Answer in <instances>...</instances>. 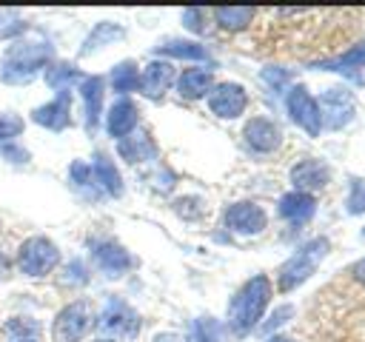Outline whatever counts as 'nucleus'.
<instances>
[{
	"label": "nucleus",
	"instance_id": "27",
	"mask_svg": "<svg viewBox=\"0 0 365 342\" xmlns=\"http://www.w3.org/2000/svg\"><path fill=\"white\" fill-rule=\"evenodd\" d=\"M77 77H80V71H77L74 66H68V63L48 66V71H46V83H48L51 88H57V91H66Z\"/></svg>",
	"mask_w": 365,
	"mask_h": 342
},
{
	"label": "nucleus",
	"instance_id": "25",
	"mask_svg": "<svg viewBox=\"0 0 365 342\" xmlns=\"http://www.w3.org/2000/svg\"><path fill=\"white\" fill-rule=\"evenodd\" d=\"M157 54H168V57H180V60H208V51L197 43H182V40H171L157 46Z\"/></svg>",
	"mask_w": 365,
	"mask_h": 342
},
{
	"label": "nucleus",
	"instance_id": "37",
	"mask_svg": "<svg viewBox=\"0 0 365 342\" xmlns=\"http://www.w3.org/2000/svg\"><path fill=\"white\" fill-rule=\"evenodd\" d=\"M9 17H11V14H3V11H0V37H11V34H20V31H23V28H11V26H6L3 20H9Z\"/></svg>",
	"mask_w": 365,
	"mask_h": 342
},
{
	"label": "nucleus",
	"instance_id": "33",
	"mask_svg": "<svg viewBox=\"0 0 365 342\" xmlns=\"http://www.w3.org/2000/svg\"><path fill=\"white\" fill-rule=\"evenodd\" d=\"M200 17H202V9H185V11H182V20H185V26H188L191 31H202Z\"/></svg>",
	"mask_w": 365,
	"mask_h": 342
},
{
	"label": "nucleus",
	"instance_id": "30",
	"mask_svg": "<svg viewBox=\"0 0 365 342\" xmlns=\"http://www.w3.org/2000/svg\"><path fill=\"white\" fill-rule=\"evenodd\" d=\"M23 131V120L17 114H0V140H11Z\"/></svg>",
	"mask_w": 365,
	"mask_h": 342
},
{
	"label": "nucleus",
	"instance_id": "15",
	"mask_svg": "<svg viewBox=\"0 0 365 342\" xmlns=\"http://www.w3.org/2000/svg\"><path fill=\"white\" fill-rule=\"evenodd\" d=\"M171 80H174V66L165 63V60H151L140 74V88H143L145 97L157 100V97H163L168 91Z\"/></svg>",
	"mask_w": 365,
	"mask_h": 342
},
{
	"label": "nucleus",
	"instance_id": "12",
	"mask_svg": "<svg viewBox=\"0 0 365 342\" xmlns=\"http://www.w3.org/2000/svg\"><path fill=\"white\" fill-rule=\"evenodd\" d=\"M91 256H94L97 268H100L103 274H108V276H120V274H125V271L134 265L131 254H128L123 245L111 242V239L94 242V245H91Z\"/></svg>",
	"mask_w": 365,
	"mask_h": 342
},
{
	"label": "nucleus",
	"instance_id": "26",
	"mask_svg": "<svg viewBox=\"0 0 365 342\" xmlns=\"http://www.w3.org/2000/svg\"><path fill=\"white\" fill-rule=\"evenodd\" d=\"M111 86H114V91H120V94L140 88V71H137V66H134L131 60L114 66V71H111Z\"/></svg>",
	"mask_w": 365,
	"mask_h": 342
},
{
	"label": "nucleus",
	"instance_id": "11",
	"mask_svg": "<svg viewBox=\"0 0 365 342\" xmlns=\"http://www.w3.org/2000/svg\"><path fill=\"white\" fill-rule=\"evenodd\" d=\"M268 217L257 202H234L225 208V225L237 234H259Z\"/></svg>",
	"mask_w": 365,
	"mask_h": 342
},
{
	"label": "nucleus",
	"instance_id": "38",
	"mask_svg": "<svg viewBox=\"0 0 365 342\" xmlns=\"http://www.w3.org/2000/svg\"><path fill=\"white\" fill-rule=\"evenodd\" d=\"M351 274H354V279H356V282L365 288V256H362V259H359V262L351 268Z\"/></svg>",
	"mask_w": 365,
	"mask_h": 342
},
{
	"label": "nucleus",
	"instance_id": "21",
	"mask_svg": "<svg viewBox=\"0 0 365 342\" xmlns=\"http://www.w3.org/2000/svg\"><path fill=\"white\" fill-rule=\"evenodd\" d=\"M117 148H120V157L128 160V162H143V160H151L157 154V148H154V142H151V137L145 131L123 137Z\"/></svg>",
	"mask_w": 365,
	"mask_h": 342
},
{
	"label": "nucleus",
	"instance_id": "22",
	"mask_svg": "<svg viewBox=\"0 0 365 342\" xmlns=\"http://www.w3.org/2000/svg\"><path fill=\"white\" fill-rule=\"evenodd\" d=\"M254 17H257V9H248V6H220V9H214L217 26L225 28V31H240V28L251 26Z\"/></svg>",
	"mask_w": 365,
	"mask_h": 342
},
{
	"label": "nucleus",
	"instance_id": "9",
	"mask_svg": "<svg viewBox=\"0 0 365 342\" xmlns=\"http://www.w3.org/2000/svg\"><path fill=\"white\" fill-rule=\"evenodd\" d=\"M248 105V94L240 83H220L211 88V97H208V108L222 117V120H234L245 111Z\"/></svg>",
	"mask_w": 365,
	"mask_h": 342
},
{
	"label": "nucleus",
	"instance_id": "6",
	"mask_svg": "<svg viewBox=\"0 0 365 342\" xmlns=\"http://www.w3.org/2000/svg\"><path fill=\"white\" fill-rule=\"evenodd\" d=\"M285 108L291 114V120L311 137H319L322 131V120H319V108H317V100L308 94L305 86H294L285 97Z\"/></svg>",
	"mask_w": 365,
	"mask_h": 342
},
{
	"label": "nucleus",
	"instance_id": "42",
	"mask_svg": "<svg viewBox=\"0 0 365 342\" xmlns=\"http://www.w3.org/2000/svg\"><path fill=\"white\" fill-rule=\"evenodd\" d=\"M97 342H111V339H97Z\"/></svg>",
	"mask_w": 365,
	"mask_h": 342
},
{
	"label": "nucleus",
	"instance_id": "31",
	"mask_svg": "<svg viewBox=\"0 0 365 342\" xmlns=\"http://www.w3.org/2000/svg\"><path fill=\"white\" fill-rule=\"evenodd\" d=\"M194 336H197V342H214L217 339V325L208 322V319H197L194 322Z\"/></svg>",
	"mask_w": 365,
	"mask_h": 342
},
{
	"label": "nucleus",
	"instance_id": "13",
	"mask_svg": "<svg viewBox=\"0 0 365 342\" xmlns=\"http://www.w3.org/2000/svg\"><path fill=\"white\" fill-rule=\"evenodd\" d=\"M331 180V168L319 160H302L291 168V182L297 191L302 194H311V191H322Z\"/></svg>",
	"mask_w": 365,
	"mask_h": 342
},
{
	"label": "nucleus",
	"instance_id": "24",
	"mask_svg": "<svg viewBox=\"0 0 365 342\" xmlns=\"http://www.w3.org/2000/svg\"><path fill=\"white\" fill-rule=\"evenodd\" d=\"M125 31L117 26V23H97L94 26V31L86 37V43H83V48H80V54H91L94 48H103L106 43H111V40H120Z\"/></svg>",
	"mask_w": 365,
	"mask_h": 342
},
{
	"label": "nucleus",
	"instance_id": "29",
	"mask_svg": "<svg viewBox=\"0 0 365 342\" xmlns=\"http://www.w3.org/2000/svg\"><path fill=\"white\" fill-rule=\"evenodd\" d=\"M68 174H71V182H74L77 188H94V185H97V182H94V174H91V165L71 162Z\"/></svg>",
	"mask_w": 365,
	"mask_h": 342
},
{
	"label": "nucleus",
	"instance_id": "5",
	"mask_svg": "<svg viewBox=\"0 0 365 342\" xmlns=\"http://www.w3.org/2000/svg\"><path fill=\"white\" fill-rule=\"evenodd\" d=\"M60 262V251L51 239L46 237H31L20 245V254H17V268L29 276H43L48 274L54 265Z\"/></svg>",
	"mask_w": 365,
	"mask_h": 342
},
{
	"label": "nucleus",
	"instance_id": "36",
	"mask_svg": "<svg viewBox=\"0 0 365 342\" xmlns=\"http://www.w3.org/2000/svg\"><path fill=\"white\" fill-rule=\"evenodd\" d=\"M262 77H265L277 91H279V88H282V83H285V71H271V68H265V71H262Z\"/></svg>",
	"mask_w": 365,
	"mask_h": 342
},
{
	"label": "nucleus",
	"instance_id": "39",
	"mask_svg": "<svg viewBox=\"0 0 365 342\" xmlns=\"http://www.w3.org/2000/svg\"><path fill=\"white\" fill-rule=\"evenodd\" d=\"M154 342H185L182 336H177V333H160Z\"/></svg>",
	"mask_w": 365,
	"mask_h": 342
},
{
	"label": "nucleus",
	"instance_id": "28",
	"mask_svg": "<svg viewBox=\"0 0 365 342\" xmlns=\"http://www.w3.org/2000/svg\"><path fill=\"white\" fill-rule=\"evenodd\" d=\"M348 214H362L365 211V182L351 180V194H348Z\"/></svg>",
	"mask_w": 365,
	"mask_h": 342
},
{
	"label": "nucleus",
	"instance_id": "34",
	"mask_svg": "<svg viewBox=\"0 0 365 342\" xmlns=\"http://www.w3.org/2000/svg\"><path fill=\"white\" fill-rule=\"evenodd\" d=\"M6 331L9 333H37V322H26V319H11L9 325H6Z\"/></svg>",
	"mask_w": 365,
	"mask_h": 342
},
{
	"label": "nucleus",
	"instance_id": "20",
	"mask_svg": "<svg viewBox=\"0 0 365 342\" xmlns=\"http://www.w3.org/2000/svg\"><path fill=\"white\" fill-rule=\"evenodd\" d=\"M211 86H214V77L205 68H185L177 80V91L185 100H200L205 91H211Z\"/></svg>",
	"mask_w": 365,
	"mask_h": 342
},
{
	"label": "nucleus",
	"instance_id": "18",
	"mask_svg": "<svg viewBox=\"0 0 365 342\" xmlns=\"http://www.w3.org/2000/svg\"><path fill=\"white\" fill-rule=\"evenodd\" d=\"M83 103H86V128L94 134L97 120H100V108H103V77H86L80 86Z\"/></svg>",
	"mask_w": 365,
	"mask_h": 342
},
{
	"label": "nucleus",
	"instance_id": "32",
	"mask_svg": "<svg viewBox=\"0 0 365 342\" xmlns=\"http://www.w3.org/2000/svg\"><path fill=\"white\" fill-rule=\"evenodd\" d=\"M291 314H294V308H291V305H282V308H277V311L271 314V319H268V322L262 325V331H271V328L282 325V322H285V319H288Z\"/></svg>",
	"mask_w": 365,
	"mask_h": 342
},
{
	"label": "nucleus",
	"instance_id": "8",
	"mask_svg": "<svg viewBox=\"0 0 365 342\" xmlns=\"http://www.w3.org/2000/svg\"><path fill=\"white\" fill-rule=\"evenodd\" d=\"M97 325H100L103 333H111L114 339H134L140 333V316L120 299H111L106 305V311L100 314Z\"/></svg>",
	"mask_w": 365,
	"mask_h": 342
},
{
	"label": "nucleus",
	"instance_id": "14",
	"mask_svg": "<svg viewBox=\"0 0 365 342\" xmlns=\"http://www.w3.org/2000/svg\"><path fill=\"white\" fill-rule=\"evenodd\" d=\"M68 114H71V94H68V91H60L51 103L34 108V111H31V120H34L37 125H43V128L60 131V128L68 125V120H71Z\"/></svg>",
	"mask_w": 365,
	"mask_h": 342
},
{
	"label": "nucleus",
	"instance_id": "23",
	"mask_svg": "<svg viewBox=\"0 0 365 342\" xmlns=\"http://www.w3.org/2000/svg\"><path fill=\"white\" fill-rule=\"evenodd\" d=\"M317 68H325V71H354V68H365V43L348 48V51L339 54V57H331V60L317 63Z\"/></svg>",
	"mask_w": 365,
	"mask_h": 342
},
{
	"label": "nucleus",
	"instance_id": "1",
	"mask_svg": "<svg viewBox=\"0 0 365 342\" xmlns=\"http://www.w3.org/2000/svg\"><path fill=\"white\" fill-rule=\"evenodd\" d=\"M268 299H271V282H268V276H262V274L251 276L234 294V299L228 305V328L237 336L248 333L257 325V319L262 316V311L268 308Z\"/></svg>",
	"mask_w": 365,
	"mask_h": 342
},
{
	"label": "nucleus",
	"instance_id": "35",
	"mask_svg": "<svg viewBox=\"0 0 365 342\" xmlns=\"http://www.w3.org/2000/svg\"><path fill=\"white\" fill-rule=\"evenodd\" d=\"M0 154H3V157H11L14 162H26V160H29V154H26L23 148H17V145H3Z\"/></svg>",
	"mask_w": 365,
	"mask_h": 342
},
{
	"label": "nucleus",
	"instance_id": "3",
	"mask_svg": "<svg viewBox=\"0 0 365 342\" xmlns=\"http://www.w3.org/2000/svg\"><path fill=\"white\" fill-rule=\"evenodd\" d=\"M51 57V46L46 43H14L3 57V83H26L34 77L40 66Z\"/></svg>",
	"mask_w": 365,
	"mask_h": 342
},
{
	"label": "nucleus",
	"instance_id": "2",
	"mask_svg": "<svg viewBox=\"0 0 365 342\" xmlns=\"http://www.w3.org/2000/svg\"><path fill=\"white\" fill-rule=\"evenodd\" d=\"M328 248H331V245H328L325 237H317V239L305 242L294 256H288V259L282 262V268H279V274H277V288H279V291H294L297 285H302V282L317 271V265L325 259Z\"/></svg>",
	"mask_w": 365,
	"mask_h": 342
},
{
	"label": "nucleus",
	"instance_id": "40",
	"mask_svg": "<svg viewBox=\"0 0 365 342\" xmlns=\"http://www.w3.org/2000/svg\"><path fill=\"white\" fill-rule=\"evenodd\" d=\"M265 342H294V339H288V336H271V339H265Z\"/></svg>",
	"mask_w": 365,
	"mask_h": 342
},
{
	"label": "nucleus",
	"instance_id": "17",
	"mask_svg": "<svg viewBox=\"0 0 365 342\" xmlns=\"http://www.w3.org/2000/svg\"><path fill=\"white\" fill-rule=\"evenodd\" d=\"M277 211H279V217H282V219H288V222H294V225H302V222H308V219L314 217L317 202H314V197H311V194L291 191V194L279 197Z\"/></svg>",
	"mask_w": 365,
	"mask_h": 342
},
{
	"label": "nucleus",
	"instance_id": "41",
	"mask_svg": "<svg viewBox=\"0 0 365 342\" xmlns=\"http://www.w3.org/2000/svg\"><path fill=\"white\" fill-rule=\"evenodd\" d=\"M17 342H37V339H17Z\"/></svg>",
	"mask_w": 365,
	"mask_h": 342
},
{
	"label": "nucleus",
	"instance_id": "10",
	"mask_svg": "<svg viewBox=\"0 0 365 342\" xmlns=\"http://www.w3.org/2000/svg\"><path fill=\"white\" fill-rule=\"evenodd\" d=\"M242 137L248 142V148L259 151V154H268V151H277L279 142H282V131L274 120L268 117H251L242 128Z\"/></svg>",
	"mask_w": 365,
	"mask_h": 342
},
{
	"label": "nucleus",
	"instance_id": "19",
	"mask_svg": "<svg viewBox=\"0 0 365 342\" xmlns=\"http://www.w3.org/2000/svg\"><path fill=\"white\" fill-rule=\"evenodd\" d=\"M91 174H94V182L111 194V197H120L123 194V180H120V171L117 165L106 157V154H94V162H91Z\"/></svg>",
	"mask_w": 365,
	"mask_h": 342
},
{
	"label": "nucleus",
	"instance_id": "4",
	"mask_svg": "<svg viewBox=\"0 0 365 342\" xmlns=\"http://www.w3.org/2000/svg\"><path fill=\"white\" fill-rule=\"evenodd\" d=\"M91 322H94L91 302L77 299V302H68V305L54 316L51 333H54L57 342H80V339L86 336V331L91 328Z\"/></svg>",
	"mask_w": 365,
	"mask_h": 342
},
{
	"label": "nucleus",
	"instance_id": "7",
	"mask_svg": "<svg viewBox=\"0 0 365 342\" xmlns=\"http://www.w3.org/2000/svg\"><path fill=\"white\" fill-rule=\"evenodd\" d=\"M319 120L325 128H342L354 120V97L345 88H328L317 100Z\"/></svg>",
	"mask_w": 365,
	"mask_h": 342
},
{
	"label": "nucleus",
	"instance_id": "43",
	"mask_svg": "<svg viewBox=\"0 0 365 342\" xmlns=\"http://www.w3.org/2000/svg\"><path fill=\"white\" fill-rule=\"evenodd\" d=\"M362 234H365V231H362Z\"/></svg>",
	"mask_w": 365,
	"mask_h": 342
},
{
	"label": "nucleus",
	"instance_id": "16",
	"mask_svg": "<svg viewBox=\"0 0 365 342\" xmlns=\"http://www.w3.org/2000/svg\"><path fill=\"white\" fill-rule=\"evenodd\" d=\"M134 125H137V105H134L128 97H120V100L108 108L106 128H108L111 137L123 140V137H128V134L134 131Z\"/></svg>",
	"mask_w": 365,
	"mask_h": 342
}]
</instances>
